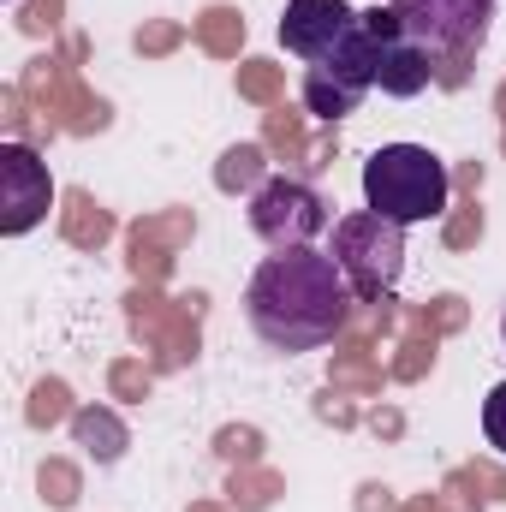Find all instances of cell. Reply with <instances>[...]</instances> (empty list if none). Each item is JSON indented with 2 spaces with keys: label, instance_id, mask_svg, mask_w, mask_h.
Returning <instances> with one entry per match:
<instances>
[{
  "label": "cell",
  "instance_id": "1",
  "mask_svg": "<svg viewBox=\"0 0 506 512\" xmlns=\"http://www.w3.org/2000/svg\"><path fill=\"white\" fill-rule=\"evenodd\" d=\"M352 286L340 274V262L316 245L304 251H274L256 262L251 286H245V322L256 328L262 346L274 352H322L346 316H352Z\"/></svg>",
  "mask_w": 506,
  "mask_h": 512
},
{
  "label": "cell",
  "instance_id": "2",
  "mask_svg": "<svg viewBox=\"0 0 506 512\" xmlns=\"http://www.w3.org/2000/svg\"><path fill=\"white\" fill-rule=\"evenodd\" d=\"M447 197H453V173L423 143H381L364 161V209H376V215L399 221V227L441 221Z\"/></svg>",
  "mask_w": 506,
  "mask_h": 512
},
{
  "label": "cell",
  "instance_id": "3",
  "mask_svg": "<svg viewBox=\"0 0 506 512\" xmlns=\"http://www.w3.org/2000/svg\"><path fill=\"white\" fill-rule=\"evenodd\" d=\"M328 256L340 262L352 298L387 304L399 292V274H405V227L376 215V209H352L334 221V251Z\"/></svg>",
  "mask_w": 506,
  "mask_h": 512
},
{
  "label": "cell",
  "instance_id": "4",
  "mask_svg": "<svg viewBox=\"0 0 506 512\" xmlns=\"http://www.w3.org/2000/svg\"><path fill=\"white\" fill-rule=\"evenodd\" d=\"M251 233L268 251H304L316 245V233H328V203L316 185L274 173L251 191Z\"/></svg>",
  "mask_w": 506,
  "mask_h": 512
},
{
  "label": "cell",
  "instance_id": "5",
  "mask_svg": "<svg viewBox=\"0 0 506 512\" xmlns=\"http://www.w3.org/2000/svg\"><path fill=\"white\" fill-rule=\"evenodd\" d=\"M405 24L411 42H423L429 54H471L489 24H495V0H387Z\"/></svg>",
  "mask_w": 506,
  "mask_h": 512
},
{
  "label": "cell",
  "instance_id": "6",
  "mask_svg": "<svg viewBox=\"0 0 506 512\" xmlns=\"http://www.w3.org/2000/svg\"><path fill=\"white\" fill-rule=\"evenodd\" d=\"M48 203H54V173H48V161L36 155V149H24V143H0V233L6 239H24L42 215H48Z\"/></svg>",
  "mask_w": 506,
  "mask_h": 512
},
{
  "label": "cell",
  "instance_id": "7",
  "mask_svg": "<svg viewBox=\"0 0 506 512\" xmlns=\"http://www.w3.org/2000/svg\"><path fill=\"white\" fill-rule=\"evenodd\" d=\"M352 24H358V12L346 0H286V12H280V48L298 54L304 66H316V60H328L340 48V36Z\"/></svg>",
  "mask_w": 506,
  "mask_h": 512
},
{
  "label": "cell",
  "instance_id": "8",
  "mask_svg": "<svg viewBox=\"0 0 506 512\" xmlns=\"http://www.w3.org/2000/svg\"><path fill=\"white\" fill-rule=\"evenodd\" d=\"M429 78H435V66H429V48H423V42L399 36V42L381 48V78H376L381 96H399V102H405V96H423Z\"/></svg>",
  "mask_w": 506,
  "mask_h": 512
},
{
  "label": "cell",
  "instance_id": "9",
  "mask_svg": "<svg viewBox=\"0 0 506 512\" xmlns=\"http://www.w3.org/2000/svg\"><path fill=\"white\" fill-rule=\"evenodd\" d=\"M483 435H489V447H495V453H506V382L483 399Z\"/></svg>",
  "mask_w": 506,
  "mask_h": 512
},
{
  "label": "cell",
  "instance_id": "10",
  "mask_svg": "<svg viewBox=\"0 0 506 512\" xmlns=\"http://www.w3.org/2000/svg\"><path fill=\"white\" fill-rule=\"evenodd\" d=\"M501 340H506V316H501Z\"/></svg>",
  "mask_w": 506,
  "mask_h": 512
}]
</instances>
